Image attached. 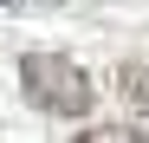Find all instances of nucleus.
Wrapping results in <instances>:
<instances>
[{"instance_id":"3","label":"nucleus","mask_w":149,"mask_h":143,"mask_svg":"<svg viewBox=\"0 0 149 143\" xmlns=\"http://www.w3.org/2000/svg\"><path fill=\"white\" fill-rule=\"evenodd\" d=\"M78 143H149L143 130H130V124H97V130H84Z\"/></svg>"},{"instance_id":"1","label":"nucleus","mask_w":149,"mask_h":143,"mask_svg":"<svg viewBox=\"0 0 149 143\" xmlns=\"http://www.w3.org/2000/svg\"><path fill=\"white\" fill-rule=\"evenodd\" d=\"M19 85H26V98L39 111H52V117H84L97 104V91L78 65H71L65 52H26L19 59Z\"/></svg>"},{"instance_id":"2","label":"nucleus","mask_w":149,"mask_h":143,"mask_svg":"<svg viewBox=\"0 0 149 143\" xmlns=\"http://www.w3.org/2000/svg\"><path fill=\"white\" fill-rule=\"evenodd\" d=\"M117 91H123V104H130V111L149 117V65H143V59H130V65L117 72Z\"/></svg>"}]
</instances>
